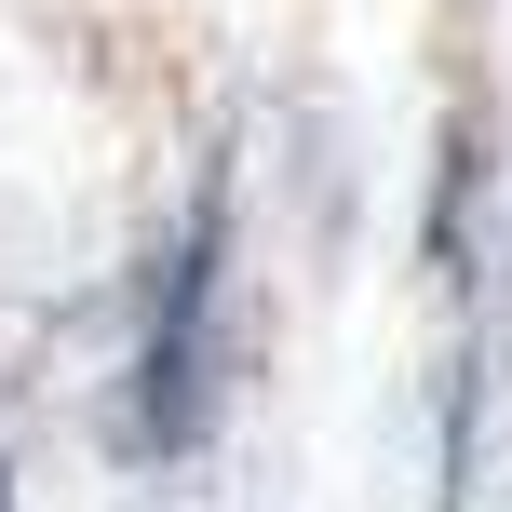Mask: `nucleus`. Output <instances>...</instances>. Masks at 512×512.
Returning a JSON list of instances; mask_svg holds the SVG:
<instances>
[{
	"label": "nucleus",
	"mask_w": 512,
	"mask_h": 512,
	"mask_svg": "<svg viewBox=\"0 0 512 512\" xmlns=\"http://www.w3.org/2000/svg\"><path fill=\"white\" fill-rule=\"evenodd\" d=\"M0 512H14V459H0Z\"/></svg>",
	"instance_id": "obj_2"
},
{
	"label": "nucleus",
	"mask_w": 512,
	"mask_h": 512,
	"mask_svg": "<svg viewBox=\"0 0 512 512\" xmlns=\"http://www.w3.org/2000/svg\"><path fill=\"white\" fill-rule=\"evenodd\" d=\"M216 297H230V176H203L189 230L149 270V324H135V378H122V445L149 472H176L216 432Z\"/></svg>",
	"instance_id": "obj_1"
}]
</instances>
